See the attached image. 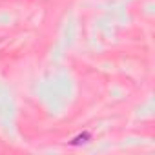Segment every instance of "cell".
I'll return each mask as SVG.
<instances>
[{
	"mask_svg": "<svg viewBox=\"0 0 155 155\" xmlns=\"http://www.w3.org/2000/svg\"><path fill=\"white\" fill-rule=\"evenodd\" d=\"M90 137H91V135H90L88 131H84V133H81L79 137H75V139L71 140V144H73V146H79V144H84V142H88V140H90Z\"/></svg>",
	"mask_w": 155,
	"mask_h": 155,
	"instance_id": "1",
	"label": "cell"
}]
</instances>
